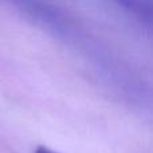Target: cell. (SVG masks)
I'll list each match as a JSON object with an SVG mask.
<instances>
[{"mask_svg":"<svg viewBox=\"0 0 153 153\" xmlns=\"http://www.w3.org/2000/svg\"><path fill=\"white\" fill-rule=\"evenodd\" d=\"M111 1L153 30V0H111Z\"/></svg>","mask_w":153,"mask_h":153,"instance_id":"6da1fadb","label":"cell"},{"mask_svg":"<svg viewBox=\"0 0 153 153\" xmlns=\"http://www.w3.org/2000/svg\"><path fill=\"white\" fill-rule=\"evenodd\" d=\"M35 153H58V152H54L48 148H45V146H38V148L35 149Z\"/></svg>","mask_w":153,"mask_h":153,"instance_id":"7a4b0ae2","label":"cell"}]
</instances>
